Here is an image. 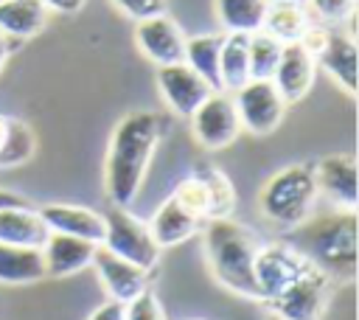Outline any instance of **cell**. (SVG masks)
I'll list each match as a JSON object with an SVG mask.
<instances>
[{
  "mask_svg": "<svg viewBox=\"0 0 359 320\" xmlns=\"http://www.w3.org/2000/svg\"><path fill=\"white\" fill-rule=\"evenodd\" d=\"M233 104H236L241 129L252 135L275 132L286 112V101L280 98V93L269 79H247L238 90H233Z\"/></svg>",
  "mask_w": 359,
  "mask_h": 320,
  "instance_id": "cell-7",
  "label": "cell"
},
{
  "mask_svg": "<svg viewBox=\"0 0 359 320\" xmlns=\"http://www.w3.org/2000/svg\"><path fill=\"white\" fill-rule=\"evenodd\" d=\"M11 124H14V118H8V115H0V160H3V152H6V146H8V138H11Z\"/></svg>",
  "mask_w": 359,
  "mask_h": 320,
  "instance_id": "cell-35",
  "label": "cell"
},
{
  "mask_svg": "<svg viewBox=\"0 0 359 320\" xmlns=\"http://www.w3.org/2000/svg\"><path fill=\"white\" fill-rule=\"evenodd\" d=\"M317 205V185H314V171L311 166H286L278 174H272L261 194H258V208L261 216L275 227V230H294L303 225Z\"/></svg>",
  "mask_w": 359,
  "mask_h": 320,
  "instance_id": "cell-4",
  "label": "cell"
},
{
  "mask_svg": "<svg viewBox=\"0 0 359 320\" xmlns=\"http://www.w3.org/2000/svg\"><path fill=\"white\" fill-rule=\"evenodd\" d=\"M219 48H222V36L219 34H199L185 39V53L182 62L196 70L213 90H222L219 81Z\"/></svg>",
  "mask_w": 359,
  "mask_h": 320,
  "instance_id": "cell-25",
  "label": "cell"
},
{
  "mask_svg": "<svg viewBox=\"0 0 359 320\" xmlns=\"http://www.w3.org/2000/svg\"><path fill=\"white\" fill-rule=\"evenodd\" d=\"M280 51H283V42H278L266 31L250 34V48H247V56H250V79H272L275 65L280 59Z\"/></svg>",
  "mask_w": 359,
  "mask_h": 320,
  "instance_id": "cell-27",
  "label": "cell"
},
{
  "mask_svg": "<svg viewBox=\"0 0 359 320\" xmlns=\"http://www.w3.org/2000/svg\"><path fill=\"white\" fill-rule=\"evenodd\" d=\"M87 0H42V6L48 11H59V14H76L84 8Z\"/></svg>",
  "mask_w": 359,
  "mask_h": 320,
  "instance_id": "cell-34",
  "label": "cell"
},
{
  "mask_svg": "<svg viewBox=\"0 0 359 320\" xmlns=\"http://www.w3.org/2000/svg\"><path fill=\"white\" fill-rule=\"evenodd\" d=\"M39 216L45 219L50 233H67L87 239L93 244H101L104 239V213L81 208V205H65V202H50L39 208Z\"/></svg>",
  "mask_w": 359,
  "mask_h": 320,
  "instance_id": "cell-17",
  "label": "cell"
},
{
  "mask_svg": "<svg viewBox=\"0 0 359 320\" xmlns=\"http://www.w3.org/2000/svg\"><path fill=\"white\" fill-rule=\"evenodd\" d=\"M289 239L331 284H353L356 278V211L334 208L320 216H309Z\"/></svg>",
  "mask_w": 359,
  "mask_h": 320,
  "instance_id": "cell-2",
  "label": "cell"
},
{
  "mask_svg": "<svg viewBox=\"0 0 359 320\" xmlns=\"http://www.w3.org/2000/svg\"><path fill=\"white\" fill-rule=\"evenodd\" d=\"M247 48H250V34L227 31L222 36V48H219V81H222V90L233 93L250 79Z\"/></svg>",
  "mask_w": 359,
  "mask_h": 320,
  "instance_id": "cell-22",
  "label": "cell"
},
{
  "mask_svg": "<svg viewBox=\"0 0 359 320\" xmlns=\"http://www.w3.org/2000/svg\"><path fill=\"white\" fill-rule=\"evenodd\" d=\"M258 247H261L258 236L250 227L233 222L230 216L210 219L205 225V258L213 278L224 289L250 300H261L255 269H252Z\"/></svg>",
  "mask_w": 359,
  "mask_h": 320,
  "instance_id": "cell-3",
  "label": "cell"
},
{
  "mask_svg": "<svg viewBox=\"0 0 359 320\" xmlns=\"http://www.w3.org/2000/svg\"><path fill=\"white\" fill-rule=\"evenodd\" d=\"M157 90H160L165 107L180 118H191V112L213 93V87L196 70H191L185 62L160 65L157 67Z\"/></svg>",
  "mask_w": 359,
  "mask_h": 320,
  "instance_id": "cell-10",
  "label": "cell"
},
{
  "mask_svg": "<svg viewBox=\"0 0 359 320\" xmlns=\"http://www.w3.org/2000/svg\"><path fill=\"white\" fill-rule=\"evenodd\" d=\"M317 196H325L334 208L356 211V160L353 154H328L311 166Z\"/></svg>",
  "mask_w": 359,
  "mask_h": 320,
  "instance_id": "cell-13",
  "label": "cell"
},
{
  "mask_svg": "<svg viewBox=\"0 0 359 320\" xmlns=\"http://www.w3.org/2000/svg\"><path fill=\"white\" fill-rule=\"evenodd\" d=\"M45 278V258L36 247H17L0 241V284L25 286Z\"/></svg>",
  "mask_w": 359,
  "mask_h": 320,
  "instance_id": "cell-20",
  "label": "cell"
},
{
  "mask_svg": "<svg viewBox=\"0 0 359 320\" xmlns=\"http://www.w3.org/2000/svg\"><path fill=\"white\" fill-rule=\"evenodd\" d=\"M266 3H303L306 6V0H266Z\"/></svg>",
  "mask_w": 359,
  "mask_h": 320,
  "instance_id": "cell-38",
  "label": "cell"
},
{
  "mask_svg": "<svg viewBox=\"0 0 359 320\" xmlns=\"http://www.w3.org/2000/svg\"><path fill=\"white\" fill-rule=\"evenodd\" d=\"M314 62L348 95L356 93V39H353V31H342L339 25H331L320 53L314 56Z\"/></svg>",
  "mask_w": 359,
  "mask_h": 320,
  "instance_id": "cell-15",
  "label": "cell"
},
{
  "mask_svg": "<svg viewBox=\"0 0 359 320\" xmlns=\"http://www.w3.org/2000/svg\"><path fill=\"white\" fill-rule=\"evenodd\" d=\"M266 320H280V317H278V314H269V317H266Z\"/></svg>",
  "mask_w": 359,
  "mask_h": 320,
  "instance_id": "cell-39",
  "label": "cell"
},
{
  "mask_svg": "<svg viewBox=\"0 0 359 320\" xmlns=\"http://www.w3.org/2000/svg\"><path fill=\"white\" fill-rule=\"evenodd\" d=\"M126 17L132 20H146L154 14H165V0H112Z\"/></svg>",
  "mask_w": 359,
  "mask_h": 320,
  "instance_id": "cell-32",
  "label": "cell"
},
{
  "mask_svg": "<svg viewBox=\"0 0 359 320\" xmlns=\"http://www.w3.org/2000/svg\"><path fill=\"white\" fill-rule=\"evenodd\" d=\"M50 230L39 211L28 208L25 202L3 205L0 208V241L3 244H17V247H36L42 250L48 241Z\"/></svg>",
  "mask_w": 359,
  "mask_h": 320,
  "instance_id": "cell-18",
  "label": "cell"
},
{
  "mask_svg": "<svg viewBox=\"0 0 359 320\" xmlns=\"http://www.w3.org/2000/svg\"><path fill=\"white\" fill-rule=\"evenodd\" d=\"M48 22L42 0H0V34L6 39H28Z\"/></svg>",
  "mask_w": 359,
  "mask_h": 320,
  "instance_id": "cell-21",
  "label": "cell"
},
{
  "mask_svg": "<svg viewBox=\"0 0 359 320\" xmlns=\"http://www.w3.org/2000/svg\"><path fill=\"white\" fill-rule=\"evenodd\" d=\"M191 132L196 138L199 146L219 152L224 146H230L238 132H241V121L233 104V95L227 90H213L194 112H191Z\"/></svg>",
  "mask_w": 359,
  "mask_h": 320,
  "instance_id": "cell-8",
  "label": "cell"
},
{
  "mask_svg": "<svg viewBox=\"0 0 359 320\" xmlns=\"http://www.w3.org/2000/svg\"><path fill=\"white\" fill-rule=\"evenodd\" d=\"M191 174H196L205 188H208V222L210 219H224V216H233V208H236V188L230 182V177L210 166V163H196L191 168Z\"/></svg>",
  "mask_w": 359,
  "mask_h": 320,
  "instance_id": "cell-24",
  "label": "cell"
},
{
  "mask_svg": "<svg viewBox=\"0 0 359 320\" xmlns=\"http://www.w3.org/2000/svg\"><path fill=\"white\" fill-rule=\"evenodd\" d=\"M309 22H311V17L303 3H269L261 31H266L269 36H275L278 42L286 45V42H300Z\"/></svg>",
  "mask_w": 359,
  "mask_h": 320,
  "instance_id": "cell-23",
  "label": "cell"
},
{
  "mask_svg": "<svg viewBox=\"0 0 359 320\" xmlns=\"http://www.w3.org/2000/svg\"><path fill=\"white\" fill-rule=\"evenodd\" d=\"M95 247L98 244H93L87 239H79V236L50 233L45 247H42L45 275H50V278H70V275L81 272L84 267H90Z\"/></svg>",
  "mask_w": 359,
  "mask_h": 320,
  "instance_id": "cell-16",
  "label": "cell"
},
{
  "mask_svg": "<svg viewBox=\"0 0 359 320\" xmlns=\"http://www.w3.org/2000/svg\"><path fill=\"white\" fill-rule=\"evenodd\" d=\"M135 42L146 59L160 65H177L185 53V34L168 14H154L146 20H137L135 25Z\"/></svg>",
  "mask_w": 359,
  "mask_h": 320,
  "instance_id": "cell-11",
  "label": "cell"
},
{
  "mask_svg": "<svg viewBox=\"0 0 359 320\" xmlns=\"http://www.w3.org/2000/svg\"><path fill=\"white\" fill-rule=\"evenodd\" d=\"M269 3L266 0H216V14L224 31L255 34L264 28Z\"/></svg>",
  "mask_w": 359,
  "mask_h": 320,
  "instance_id": "cell-26",
  "label": "cell"
},
{
  "mask_svg": "<svg viewBox=\"0 0 359 320\" xmlns=\"http://www.w3.org/2000/svg\"><path fill=\"white\" fill-rule=\"evenodd\" d=\"M34 149H36V140H34L31 126L14 118V124H11V138H8V146H6V152H3L0 168H11V166H20V163L31 160Z\"/></svg>",
  "mask_w": 359,
  "mask_h": 320,
  "instance_id": "cell-28",
  "label": "cell"
},
{
  "mask_svg": "<svg viewBox=\"0 0 359 320\" xmlns=\"http://www.w3.org/2000/svg\"><path fill=\"white\" fill-rule=\"evenodd\" d=\"M149 230L157 241V247H174V244H182L188 241L191 236H196L202 230V219L196 213H191L174 194L157 208V213L151 216L149 222Z\"/></svg>",
  "mask_w": 359,
  "mask_h": 320,
  "instance_id": "cell-19",
  "label": "cell"
},
{
  "mask_svg": "<svg viewBox=\"0 0 359 320\" xmlns=\"http://www.w3.org/2000/svg\"><path fill=\"white\" fill-rule=\"evenodd\" d=\"M87 320H126V314H123V303H118V300H104Z\"/></svg>",
  "mask_w": 359,
  "mask_h": 320,
  "instance_id": "cell-33",
  "label": "cell"
},
{
  "mask_svg": "<svg viewBox=\"0 0 359 320\" xmlns=\"http://www.w3.org/2000/svg\"><path fill=\"white\" fill-rule=\"evenodd\" d=\"M306 11L323 25H342L353 20L356 0H306Z\"/></svg>",
  "mask_w": 359,
  "mask_h": 320,
  "instance_id": "cell-29",
  "label": "cell"
},
{
  "mask_svg": "<svg viewBox=\"0 0 359 320\" xmlns=\"http://www.w3.org/2000/svg\"><path fill=\"white\" fill-rule=\"evenodd\" d=\"M14 202H25V199H22L20 194H14V191H3V188H0V208H3V205H14Z\"/></svg>",
  "mask_w": 359,
  "mask_h": 320,
  "instance_id": "cell-36",
  "label": "cell"
},
{
  "mask_svg": "<svg viewBox=\"0 0 359 320\" xmlns=\"http://www.w3.org/2000/svg\"><path fill=\"white\" fill-rule=\"evenodd\" d=\"M123 314H126V320H168L160 298L149 286L143 292H137L129 303H123Z\"/></svg>",
  "mask_w": 359,
  "mask_h": 320,
  "instance_id": "cell-31",
  "label": "cell"
},
{
  "mask_svg": "<svg viewBox=\"0 0 359 320\" xmlns=\"http://www.w3.org/2000/svg\"><path fill=\"white\" fill-rule=\"evenodd\" d=\"M101 247H107L109 253L126 258L129 264L140 267V269H154L160 261V247L149 230V225H143L137 216H132L126 208L112 205L104 213V239Z\"/></svg>",
  "mask_w": 359,
  "mask_h": 320,
  "instance_id": "cell-5",
  "label": "cell"
},
{
  "mask_svg": "<svg viewBox=\"0 0 359 320\" xmlns=\"http://www.w3.org/2000/svg\"><path fill=\"white\" fill-rule=\"evenodd\" d=\"M174 196H177L191 213H196L202 222H208V188H205V182H202L196 174L185 177V180L177 185Z\"/></svg>",
  "mask_w": 359,
  "mask_h": 320,
  "instance_id": "cell-30",
  "label": "cell"
},
{
  "mask_svg": "<svg viewBox=\"0 0 359 320\" xmlns=\"http://www.w3.org/2000/svg\"><path fill=\"white\" fill-rule=\"evenodd\" d=\"M163 129L165 121L151 109H135L118 121L104 163V188L112 205L129 208L135 202Z\"/></svg>",
  "mask_w": 359,
  "mask_h": 320,
  "instance_id": "cell-1",
  "label": "cell"
},
{
  "mask_svg": "<svg viewBox=\"0 0 359 320\" xmlns=\"http://www.w3.org/2000/svg\"><path fill=\"white\" fill-rule=\"evenodd\" d=\"M309 267H314V264L289 241H261V247L255 253V264H252L261 300L269 303L283 286H289Z\"/></svg>",
  "mask_w": 359,
  "mask_h": 320,
  "instance_id": "cell-9",
  "label": "cell"
},
{
  "mask_svg": "<svg viewBox=\"0 0 359 320\" xmlns=\"http://www.w3.org/2000/svg\"><path fill=\"white\" fill-rule=\"evenodd\" d=\"M331 300V281L317 269L309 267L297 275L289 286H283L272 300V314L280 320H323Z\"/></svg>",
  "mask_w": 359,
  "mask_h": 320,
  "instance_id": "cell-6",
  "label": "cell"
},
{
  "mask_svg": "<svg viewBox=\"0 0 359 320\" xmlns=\"http://www.w3.org/2000/svg\"><path fill=\"white\" fill-rule=\"evenodd\" d=\"M8 51H11V48H8V39H6L3 34H0V70H3L6 59H8Z\"/></svg>",
  "mask_w": 359,
  "mask_h": 320,
  "instance_id": "cell-37",
  "label": "cell"
},
{
  "mask_svg": "<svg viewBox=\"0 0 359 320\" xmlns=\"http://www.w3.org/2000/svg\"><path fill=\"white\" fill-rule=\"evenodd\" d=\"M90 267L95 269L104 292L109 300H118V303H129L137 292H143L149 286V269H140L135 264H129L126 258L109 253L107 247H95L93 253V261Z\"/></svg>",
  "mask_w": 359,
  "mask_h": 320,
  "instance_id": "cell-12",
  "label": "cell"
},
{
  "mask_svg": "<svg viewBox=\"0 0 359 320\" xmlns=\"http://www.w3.org/2000/svg\"><path fill=\"white\" fill-rule=\"evenodd\" d=\"M314 76H317L314 56L300 42H286L269 81L275 84V90L280 93V98L286 104H294V101L306 98V93L314 84Z\"/></svg>",
  "mask_w": 359,
  "mask_h": 320,
  "instance_id": "cell-14",
  "label": "cell"
}]
</instances>
